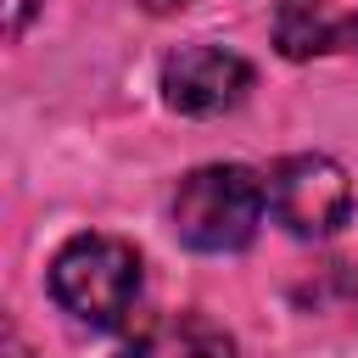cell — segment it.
<instances>
[{"instance_id": "6da1fadb", "label": "cell", "mask_w": 358, "mask_h": 358, "mask_svg": "<svg viewBox=\"0 0 358 358\" xmlns=\"http://www.w3.org/2000/svg\"><path fill=\"white\" fill-rule=\"evenodd\" d=\"M268 213V179L241 162L190 168L173 190V229L190 252H241Z\"/></svg>"}, {"instance_id": "7a4b0ae2", "label": "cell", "mask_w": 358, "mask_h": 358, "mask_svg": "<svg viewBox=\"0 0 358 358\" xmlns=\"http://www.w3.org/2000/svg\"><path fill=\"white\" fill-rule=\"evenodd\" d=\"M50 296L90 330H117L140 302V252L117 235H73L50 257Z\"/></svg>"}, {"instance_id": "3957f363", "label": "cell", "mask_w": 358, "mask_h": 358, "mask_svg": "<svg viewBox=\"0 0 358 358\" xmlns=\"http://www.w3.org/2000/svg\"><path fill=\"white\" fill-rule=\"evenodd\" d=\"M268 213L296 241H324L352 218V179L336 157L296 151L268 173Z\"/></svg>"}, {"instance_id": "277c9868", "label": "cell", "mask_w": 358, "mask_h": 358, "mask_svg": "<svg viewBox=\"0 0 358 358\" xmlns=\"http://www.w3.org/2000/svg\"><path fill=\"white\" fill-rule=\"evenodd\" d=\"M252 90V62L224 45H185L162 67V101L185 117H218L235 112Z\"/></svg>"}, {"instance_id": "5b68a950", "label": "cell", "mask_w": 358, "mask_h": 358, "mask_svg": "<svg viewBox=\"0 0 358 358\" xmlns=\"http://www.w3.org/2000/svg\"><path fill=\"white\" fill-rule=\"evenodd\" d=\"M274 45L291 62L358 45V0H274Z\"/></svg>"}, {"instance_id": "8992f818", "label": "cell", "mask_w": 358, "mask_h": 358, "mask_svg": "<svg viewBox=\"0 0 358 358\" xmlns=\"http://www.w3.org/2000/svg\"><path fill=\"white\" fill-rule=\"evenodd\" d=\"M117 358H235V341L224 336V324L201 319V313H168L140 324Z\"/></svg>"}, {"instance_id": "52a82bcc", "label": "cell", "mask_w": 358, "mask_h": 358, "mask_svg": "<svg viewBox=\"0 0 358 358\" xmlns=\"http://www.w3.org/2000/svg\"><path fill=\"white\" fill-rule=\"evenodd\" d=\"M34 11H39V0H6V34L17 39V34L28 28V17H34Z\"/></svg>"}]
</instances>
